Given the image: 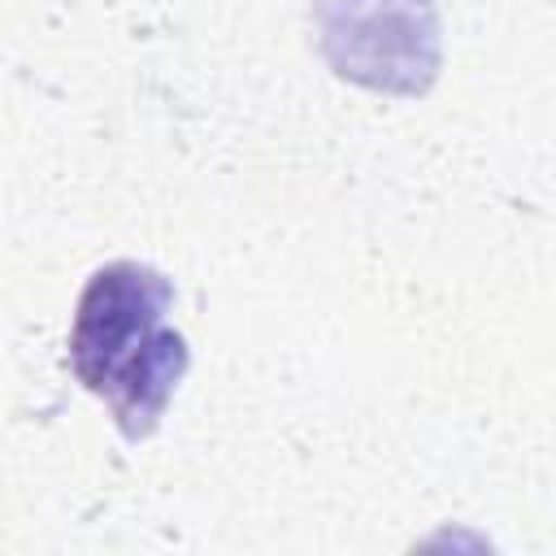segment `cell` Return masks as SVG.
Here are the masks:
<instances>
[{
  "label": "cell",
  "instance_id": "7a4b0ae2",
  "mask_svg": "<svg viewBox=\"0 0 556 556\" xmlns=\"http://www.w3.org/2000/svg\"><path fill=\"white\" fill-rule=\"evenodd\" d=\"M317 43L348 83L421 96L439 74L434 0H308Z\"/></svg>",
  "mask_w": 556,
  "mask_h": 556
},
{
  "label": "cell",
  "instance_id": "6da1fadb",
  "mask_svg": "<svg viewBox=\"0 0 556 556\" xmlns=\"http://www.w3.org/2000/svg\"><path fill=\"white\" fill-rule=\"evenodd\" d=\"M174 282L143 261L100 265L74 308L70 365L74 378L109 404L126 443H143L187 374V339L165 321Z\"/></svg>",
  "mask_w": 556,
  "mask_h": 556
}]
</instances>
